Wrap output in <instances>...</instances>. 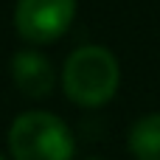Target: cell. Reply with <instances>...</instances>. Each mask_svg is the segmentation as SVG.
Returning a JSON list of instances; mask_svg holds the SVG:
<instances>
[{"label":"cell","instance_id":"obj_4","mask_svg":"<svg viewBox=\"0 0 160 160\" xmlns=\"http://www.w3.org/2000/svg\"><path fill=\"white\" fill-rule=\"evenodd\" d=\"M11 79L20 93L31 98H42L53 90V65L37 51H20L11 59Z\"/></svg>","mask_w":160,"mask_h":160},{"label":"cell","instance_id":"obj_2","mask_svg":"<svg viewBox=\"0 0 160 160\" xmlns=\"http://www.w3.org/2000/svg\"><path fill=\"white\" fill-rule=\"evenodd\" d=\"M8 152L11 160H73L76 143L62 118L31 110L14 118L8 129Z\"/></svg>","mask_w":160,"mask_h":160},{"label":"cell","instance_id":"obj_6","mask_svg":"<svg viewBox=\"0 0 160 160\" xmlns=\"http://www.w3.org/2000/svg\"><path fill=\"white\" fill-rule=\"evenodd\" d=\"M0 160H6V158H3V155H0Z\"/></svg>","mask_w":160,"mask_h":160},{"label":"cell","instance_id":"obj_5","mask_svg":"<svg viewBox=\"0 0 160 160\" xmlns=\"http://www.w3.org/2000/svg\"><path fill=\"white\" fill-rule=\"evenodd\" d=\"M129 152L135 160H160V112H149L132 124Z\"/></svg>","mask_w":160,"mask_h":160},{"label":"cell","instance_id":"obj_1","mask_svg":"<svg viewBox=\"0 0 160 160\" xmlns=\"http://www.w3.org/2000/svg\"><path fill=\"white\" fill-rule=\"evenodd\" d=\"M121 82L118 59L101 45H84L73 51L62 70L65 93L79 107H101L107 104Z\"/></svg>","mask_w":160,"mask_h":160},{"label":"cell","instance_id":"obj_7","mask_svg":"<svg viewBox=\"0 0 160 160\" xmlns=\"http://www.w3.org/2000/svg\"><path fill=\"white\" fill-rule=\"evenodd\" d=\"M90 160H98V158H90Z\"/></svg>","mask_w":160,"mask_h":160},{"label":"cell","instance_id":"obj_3","mask_svg":"<svg viewBox=\"0 0 160 160\" xmlns=\"http://www.w3.org/2000/svg\"><path fill=\"white\" fill-rule=\"evenodd\" d=\"M76 17V0H17L14 28L31 45L59 39Z\"/></svg>","mask_w":160,"mask_h":160}]
</instances>
